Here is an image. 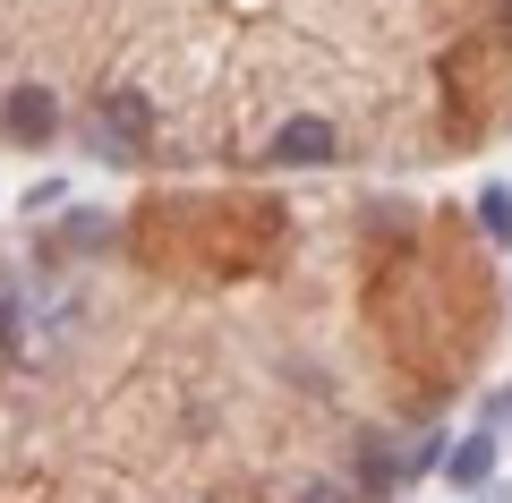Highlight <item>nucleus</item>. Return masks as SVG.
I'll return each mask as SVG.
<instances>
[{
    "instance_id": "1",
    "label": "nucleus",
    "mask_w": 512,
    "mask_h": 503,
    "mask_svg": "<svg viewBox=\"0 0 512 503\" xmlns=\"http://www.w3.org/2000/svg\"><path fill=\"white\" fill-rule=\"evenodd\" d=\"M86 137H94V154H103V162H137V154H146V137H154V103H146V94H111V103L94 111Z\"/></svg>"
},
{
    "instance_id": "2",
    "label": "nucleus",
    "mask_w": 512,
    "mask_h": 503,
    "mask_svg": "<svg viewBox=\"0 0 512 503\" xmlns=\"http://www.w3.org/2000/svg\"><path fill=\"white\" fill-rule=\"evenodd\" d=\"M265 154H274L282 171H299V162L316 171V162L342 154V137H333V120H308V111H299V120H282V128H274V145H265Z\"/></svg>"
},
{
    "instance_id": "3",
    "label": "nucleus",
    "mask_w": 512,
    "mask_h": 503,
    "mask_svg": "<svg viewBox=\"0 0 512 503\" xmlns=\"http://www.w3.org/2000/svg\"><path fill=\"white\" fill-rule=\"evenodd\" d=\"M0 128H9L18 145H52L60 137V111H52V94H43V86H18V94H9V111H0Z\"/></svg>"
},
{
    "instance_id": "4",
    "label": "nucleus",
    "mask_w": 512,
    "mask_h": 503,
    "mask_svg": "<svg viewBox=\"0 0 512 503\" xmlns=\"http://www.w3.org/2000/svg\"><path fill=\"white\" fill-rule=\"evenodd\" d=\"M444 478H453V486H487L495 478V435H461L453 461H444Z\"/></svg>"
},
{
    "instance_id": "5",
    "label": "nucleus",
    "mask_w": 512,
    "mask_h": 503,
    "mask_svg": "<svg viewBox=\"0 0 512 503\" xmlns=\"http://www.w3.org/2000/svg\"><path fill=\"white\" fill-rule=\"evenodd\" d=\"M478 231H487V239H512V188H478Z\"/></svg>"
},
{
    "instance_id": "6",
    "label": "nucleus",
    "mask_w": 512,
    "mask_h": 503,
    "mask_svg": "<svg viewBox=\"0 0 512 503\" xmlns=\"http://www.w3.org/2000/svg\"><path fill=\"white\" fill-rule=\"evenodd\" d=\"M299 503H350V495H342V486H308V495H299Z\"/></svg>"
},
{
    "instance_id": "7",
    "label": "nucleus",
    "mask_w": 512,
    "mask_h": 503,
    "mask_svg": "<svg viewBox=\"0 0 512 503\" xmlns=\"http://www.w3.org/2000/svg\"><path fill=\"white\" fill-rule=\"evenodd\" d=\"M487 418H512V393H504V401H495V410H487Z\"/></svg>"
},
{
    "instance_id": "8",
    "label": "nucleus",
    "mask_w": 512,
    "mask_h": 503,
    "mask_svg": "<svg viewBox=\"0 0 512 503\" xmlns=\"http://www.w3.org/2000/svg\"><path fill=\"white\" fill-rule=\"evenodd\" d=\"M0 342H9V307H0Z\"/></svg>"
}]
</instances>
